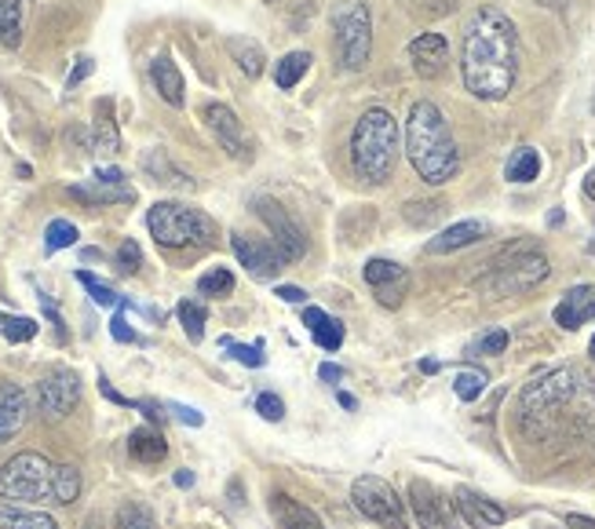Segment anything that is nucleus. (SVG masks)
Instances as JSON below:
<instances>
[{
    "label": "nucleus",
    "mask_w": 595,
    "mask_h": 529,
    "mask_svg": "<svg viewBox=\"0 0 595 529\" xmlns=\"http://www.w3.org/2000/svg\"><path fill=\"white\" fill-rule=\"evenodd\" d=\"M169 409H172V413H176V420L191 423V428H202V423H205V417L197 413V409H191V406H180V402H172Z\"/></svg>",
    "instance_id": "obj_45"
},
{
    "label": "nucleus",
    "mask_w": 595,
    "mask_h": 529,
    "mask_svg": "<svg viewBox=\"0 0 595 529\" xmlns=\"http://www.w3.org/2000/svg\"><path fill=\"white\" fill-rule=\"evenodd\" d=\"M99 391H102V395H107V398H110V402H118V406H136V402H128V398H125V395H118V391H113V387H110V380H107V376H99Z\"/></svg>",
    "instance_id": "obj_49"
},
{
    "label": "nucleus",
    "mask_w": 595,
    "mask_h": 529,
    "mask_svg": "<svg viewBox=\"0 0 595 529\" xmlns=\"http://www.w3.org/2000/svg\"><path fill=\"white\" fill-rule=\"evenodd\" d=\"M147 227L154 234L161 249H205L216 238V223L202 208L180 205V202H158L147 212Z\"/></svg>",
    "instance_id": "obj_7"
},
{
    "label": "nucleus",
    "mask_w": 595,
    "mask_h": 529,
    "mask_svg": "<svg viewBox=\"0 0 595 529\" xmlns=\"http://www.w3.org/2000/svg\"><path fill=\"white\" fill-rule=\"evenodd\" d=\"M139 263H143V252H139V245L128 238L121 241V249H118V267H121V274H136Z\"/></svg>",
    "instance_id": "obj_44"
},
{
    "label": "nucleus",
    "mask_w": 595,
    "mask_h": 529,
    "mask_svg": "<svg viewBox=\"0 0 595 529\" xmlns=\"http://www.w3.org/2000/svg\"><path fill=\"white\" fill-rule=\"evenodd\" d=\"M30 413V402H26V391L19 384H4L0 387V442L15 439L26 423Z\"/></svg>",
    "instance_id": "obj_21"
},
{
    "label": "nucleus",
    "mask_w": 595,
    "mask_h": 529,
    "mask_svg": "<svg viewBox=\"0 0 595 529\" xmlns=\"http://www.w3.org/2000/svg\"><path fill=\"white\" fill-rule=\"evenodd\" d=\"M355 508L366 515L369 522H377L383 529H410V511H405V500L394 493L388 482L377 475H361L351 486Z\"/></svg>",
    "instance_id": "obj_9"
},
{
    "label": "nucleus",
    "mask_w": 595,
    "mask_h": 529,
    "mask_svg": "<svg viewBox=\"0 0 595 529\" xmlns=\"http://www.w3.org/2000/svg\"><path fill=\"white\" fill-rule=\"evenodd\" d=\"M110 333H113V339H118V344H132V339H136L132 325L125 322V314L113 317V322H110Z\"/></svg>",
    "instance_id": "obj_46"
},
{
    "label": "nucleus",
    "mask_w": 595,
    "mask_h": 529,
    "mask_svg": "<svg viewBox=\"0 0 595 529\" xmlns=\"http://www.w3.org/2000/svg\"><path fill=\"white\" fill-rule=\"evenodd\" d=\"M453 391H457L461 402H475V398L486 391V373L483 369H461L457 380H453Z\"/></svg>",
    "instance_id": "obj_38"
},
{
    "label": "nucleus",
    "mask_w": 595,
    "mask_h": 529,
    "mask_svg": "<svg viewBox=\"0 0 595 529\" xmlns=\"http://www.w3.org/2000/svg\"><path fill=\"white\" fill-rule=\"evenodd\" d=\"M278 296H282L285 303H303L307 300V292L296 289V285H278Z\"/></svg>",
    "instance_id": "obj_48"
},
{
    "label": "nucleus",
    "mask_w": 595,
    "mask_h": 529,
    "mask_svg": "<svg viewBox=\"0 0 595 529\" xmlns=\"http://www.w3.org/2000/svg\"><path fill=\"white\" fill-rule=\"evenodd\" d=\"M113 529H158V522H154V511H150L147 504H121Z\"/></svg>",
    "instance_id": "obj_34"
},
{
    "label": "nucleus",
    "mask_w": 595,
    "mask_h": 529,
    "mask_svg": "<svg viewBox=\"0 0 595 529\" xmlns=\"http://www.w3.org/2000/svg\"><path fill=\"white\" fill-rule=\"evenodd\" d=\"M361 274H366V285L372 289V296H377L383 307H399L405 292H410V270L394 260H369Z\"/></svg>",
    "instance_id": "obj_13"
},
{
    "label": "nucleus",
    "mask_w": 595,
    "mask_h": 529,
    "mask_svg": "<svg viewBox=\"0 0 595 529\" xmlns=\"http://www.w3.org/2000/svg\"><path fill=\"white\" fill-rule=\"evenodd\" d=\"M230 245H235V256H238V263L249 270L252 278H274L278 270L285 267L282 260V252L271 249V245H263V241H256V238H245V234H230Z\"/></svg>",
    "instance_id": "obj_15"
},
{
    "label": "nucleus",
    "mask_w": 595,
    "mask_h": 529,
    "mask_svg": "<svg viewBox=\"0 0 595 529\" xmlns=\"http://www.w3.org/2000/svg\"><path fill=\"white\" fill-rule=\"evenodd\" d=\"M143 169L154 175V183H169V186H180V191H194V180L186 172H180L176 164H172L161 150H150L143 158Z\"/></svg>",
    "instance_id": "obj_29"
},
{
    "label": "nucleus",
    "mask_w": 595,
    "mask_h": 529,
    "mask_svg": "<svg viewBox=\"0 0 595 529\" xmlns=\"http://www.w3.org/2000/svg\"><path fill=\"white\" fill-rule=\"evenodd\" d=\"M585 197H588V202H595V169L585 175Z\"/></svg>",
    "instance_id": "obj_52"
},
{
    "label": "nucleus",
    "mask_w": 595,
    "mask_h": 529,
    "mask_svg": "<svg viewBox=\"0 0 595 529\" xmlns=\"http://www.w3.org/2000/svg\"><path fill=\"white\" fill-rule=\"evenodd\" d=\"M0 529H60V522L48 511L15 508V504H0Z\"/></svg>",
    "instance_id": "obj_27"
},
{
    "label": "nucleus",
    "mask_w": 595,
    "mask_h": 529,
    "mask_svg": "<svg viewBox=\"0 0 595 529\" xmlns=\"http://www.w3.org/2000/svg\"><path fill=\"white\" fill-rule=\"evenodd\" d=\"M595 423V376L555 369L519 395V431L530 442H570Z\"/></svg>",
    "instance_id": "obj_1"
},
{
    "label": "nucleus",
    "mask_w": 595,
    "mask_h": 529,
    "mask_svg": "<svg viewBox=\"0 0 595 529\" xmlns=\"http://www.w3.org/2000/svg\"><path fill=\"white\" fill-rule=\"evenodd\" d=\"M588 322H595V285H577L555 303V325H563L574 333V328L588 325Z\"/></svg>",
    "instance_id": "obj_19"
},
{
    "label": "nucleus",
    "mask_w": 595,
    "mask_h": 529,
    "mask_svg": "<svg viewBox=\"0 0 595 529\" xmlns=\"http://www.w3.org/2000/svg\"><path fill=\"white\" fill-rule=\"evenodd\" d=\"M405 158H410L413 172L431 186L450 183L461 172V150L457 139L450 132L446 114L431 99L413 102L410 121H405Z\"/></svg>",
    "instance_id": "obj_3"
},
{
    "label": "nucleus",
    "mask_w": 595,
    "mask_h": 529,
    "mask_svg": "<svg viewBox=\"0 0 595 529\" xmlns=\"http://www.w3.org/2000/svg\"><path fill=\"white\" fill-rule=\"evenodd\" d=\"M0 497L15 504H74L80 497V472L55 464L44 453H19L0 467Z\"/></svg>",
    "instance_id": "obj_4"
},
{
    "label": "nucleus",
    "mask_w": 595,
    "mask_h": 529,
    "mask_svg": "<svg viewBox=\"0 0 595 529\" xmlns=\"http://www.w3.org/2000/svg\"><path fill=\"white\" fill-rule=\"evenodd\" d=\"M340 406H344V409H355V406H358V402H355V395L340 391Z\"/></svg>",
    "instance_id": "obj_54"
},
{
    "label": "nucleus",
    "mask_w": 595,
    "mask_h": 529,
    "mask_svg": "<svg viewBox=\"0 0 595 529\" xmlns=\"http://www.w3.org/2000/svg\"><path fill=\"white\" fill-rule=\"evenodd\" d=\"M566 529H595V519H588V515H566Z\"/></svg>",
    "instance_id": "obj_50"
},
{
    "label": "nucleus",
    "mask_w": 595,
    "mask_h": 529,
    "mask_svg": "<svg viewBox=\"0 0 595 529\" xmlns=\"http://www.w3.org/2000/svg\"><path fill=\"white\" fill-rule=\"evenodd\" d=\"M256 216H260L267 227H271L274 249L282 252L285 263L303 260V252H307V234H303L300 223L289 216V212L274 202V197H256Z\"/></svg>",
    "instance_id": "obj_10"
},
{
    "label": "nucleus",
    "mask_w": 595,
    "mask_h": 529,
    "mask_svg": "<svg viewBox=\"0 0 595 529\" xmlns=\"http://www.w3.org/2000/svg\"><path fill=\"white\" fill-rule=\"evenodd\" d=\"M205 125L213 128V136L224 143V150L230 158H238V161H249V143H245V132H241V121L235 117V110L224 102H208L205 106Z\"/></svg>",
    "instance_id": "obj_16"
},
{
    "label": "nucleus",
    "mask_w": 595,
    "mask_h": 529,
    "mask_svg": "<svg viewBox=\"0 0 595 529\" xmlns=\"http://www.w3.org/2000/svg\"><path fill=\"white\" fill-rule=\"evenodd\" d=\"M271 508H274V519L282 529H325L322 519L307 508V504L285 497V493H278V497L271 500Z\"/></svg>",
    "instance_id": "obj_23"
},
{
    "label": "nucleus",
    "mask_w": 595,
    "mask_h": 529,
    "mask_svg": "<svg viewBox=\"0 0 595 529\" xmlns=\"http://www.w3.org/2000/svg\"><path fill=\"white\" fill-rule=\"evenodd\" d=\"M399 161V125L388 110H369L358 117L351 132V169L361 183H388Z\"/></svg>",
    "instance_id": "obj_5"
},
{
    "label": "nucleus",
    "mask_w": 595,
    "mask_h": 529,
    "mask_svg": "<svg viewBox=\"0 0 595 529\" xmlns=\"http://www.w3.org/2000/svg\"><path fill=\"white\" fill-rule=\"evenodd\" d=\"M505 175L508 183H533L537 175H541V154H537L533 147H519L516 154L508 158Z\"/></svg>",
    "instance_id": "obj_30"
},
{
    "label": "nucleus",
    "mask_w": 595,
    "mask_h": 529,
    "mask_svg": "<svg viewBox=\"0 0 595 529\" xmlns=\"http://www.w3.org/2000/svg\"><path fill=\"white\" fill-rule=\"evenodd\" d=\"M548 270L552 267H548V256L541 249H533V245H511V249H505L489 263L486 274L475 281V289L494 300L519 296V292H530L533 285H541Z\"/></svg>",
    "instance_id": "obj_6"
},
{
    "label": "nucleus",
    "mask_w": 595,
    "mask_h": 529,
    "mask_svg": "<svg viewBox=\"0 0 595 529\" xmlns=\"http://www.w3.org/2000/svg\"><path fill=\"white\" fill-rule=\"evenodd\" d=\"M22 41V0H0V44L19 48Z\"/></svg>",
    "instance_id": "obj_32"
},
{
    "label": "nucleus",
    "mask_w": 595,
    "mask_h": 529,
    "mask_svg": "<svg viewBox=\"0 0 595 529\" xmlns=\"http://www.w3.org/2000/svg\"><path fill=\"white\" fill-rule=\"evenodd\" d=\"M69 245H77V227L69 219H52L48 230H44V249L60 252V249H69Z\"/></svg>",
    "instance_id": "obj_37"
},
{
    "label": "nucleus",
    "mask_w": 595,
    "mask_h": 529,
    "mask_svg": "<svg viewBox=\"0 0 595 529\" xmlns=\"http://www.w3.org/2000/svg\"><path fill=\"white\" fill-rule=\"evenodd\" d=\"M205 317H208V314H205L202 303H194V300H183V303H180V322H183V333L191 336L194 344L205 336Z\"/></svg>",
    "instance_id": "obj_39"
},
{
    "label": "nucleus",
    "mask_w": 595,
    "mask_h": 529,
    "mask_svg": "<svg viewBox=\"0 0 595 529\" xmlns=\"http://www.w3.org/2000/svg\"><path fill=\"white\" fill-rule=\"evenodd\" d=\"M128 453H132L139 464H161L169 453V442L165 434L154 428H139L132 431V439H128Z\"/></svg>",
    "instance_id": "obj_25"
},
{
    "label": "nucleus",
    "mask_w": 595,
    "mask_h": 529,
    "mask_svg": "<svg viewBox=\"0 0 595 529\" xmlns=\"http://www.w3.org/2000/svg\"><path fill=\"white\" fill-rule=\"evenodd\" d=\"M442 216V205H435V202H410L405 205V219L413 223V227H431V223H435Z\"/></svg>",
    "instance_id": "obj_40"
},
{
    "label": "nucleus",
    "mask_w": 595,
    "mask_h": 529,
    "mask_svg": "<svg viewBox=\"0 0 595 529\" xmlns=\"http://www.w3.org/2000/svg\"><path fill=\"white\" fill-rule=\"evenodd\" d=\"M224 347L235 355L241 366H249V369H260L263 366V344H252V347H245V344H235V339H224Z\"/></svg>",
    "instance_id": "obj_41"
},
{
    "label": "nucleus",
    "mask_w": 595,
    "mask_h": 529,
    "mask_svg": "<svg viewBox=\"0 0 595 529\" xmlns=\"http://www.w3.org/2000/svg\"><path fill=\"white\" fill-rule=\"evenodd\" d=\"M91 136H96L99 154H118L121 150V136H118V121H113V102L110 99L96 102V125H91Z\"/></svg>",
    "instance_id": "obj_26"
},
{
    "label": "nucleus",
    "mask_w": 595,
    "mask_h": 529,
    "mask_svg": "<svg viewBox=\"0 0 595 529\" xmlns=\"http://www.w3.org/2000/svg\"><path fill=\"white\" fill-rule=\"evenodd\" d=\"M80 402V380L74 369H52L37 384V413L44 420H63Z\"/></svg>",
    "instance_id": "obj_11"
},
{
    "label": "nucleus",
    "mask_w": 595,
    "mask_h": 529,
    "mask_svg": "<svg viewBox=\"0 0 595 529\" xmlns=\"http://www.w3.org/2000/svg\"><path fill=\"white\" fill-rule=\"evenodd\" d=\"M420 373H439V361H420Z\"/></svg>",
    "instance_id": "obj_55"
},
{
    "label": "nucleus",
    "mask_w": 595,
    "mask_h": 529,
    "mask_svg": "<svg viewBox=\"0 0 595 529\" xmlns=\"http://www.w3.org/2000/svg\"><path fill=\"white\" fill-rule=\"evenodd\" d=\"M69 197H77L85 205H132L136 191L128 186L121 169H99L88 183L69 186Z\"/></svg>",
    "instance_id": "obj_12"
},
{
    "label": "nucleus",
    "mask_w": 595,
    "mask_h": 529,
    "mask_svg": "<svg viewBox=\"0 0 595 529\" xmlns=\"http://www.w3.org/2000/svg\"><path fill=\"white\" fill-rule=\"evenodd\" d=\"M77 281L88 289V296L96 300L99 307H121V303H125V300L118 296V292H113V289L107 285V281H99L96 274H88V270H77Z\"/></svg>",
    "instance_id": "obj_36"
},
{
    "label": "nucleus",
    "mask_w": 595,
    "mask_h": 529,
    "mask_svg": "<svg viewBox=\"0 0 595 529\" xmlns=\"http://www.w3.org/2000/svg\"><path fill=\"white\" fill-rule=\"evenodd\" d=\"M227 52L241 66L245 77H260L263 74L267 58H263V48L256 41H249V37H227Z\"/></svg>",
    "instance_id": "obj_28"
},
{
    "label": "nucleus",
    "mask_w": 595,
    "mask_h": 529,
    "mask_svg": "<svg viewBox=\"0 0 595 529\" xmlns=\"http://www.w3.org/2000/svg\"><path fill=\"white\" fill-rule=\"evenodd\" d=\"M311 52H289L282 63L274 66V85L282 88V91H289V88H296L300 85V77L307 74L311 69Z\"/></svg>",
    "instance_id": "obj_31"
},
{
    "label": "nucleus",
    "mask_w": 595,
    "mask_h": 529,
    "mask_svg": "<svg viewBox=\"0 0 595 529\" xmlns=\"http://www.w3.org/2000/svg\"><path fill=\"white\" fill-rule=\"evenodd\" d=\"M333 26H336V52H340V63L347 69H361L369 63V52H372L369 8L361 4V0H347V4L336 8Z\"/></svg>",
    "instance_id": "obj_8"
},
{
    "label": "nucleus",
    "mask_w": 595,
    "mask_h": 529,
    "mask_svg": "<svg viewBox=\"0 0 595 529\" xmlns=\"http://www.w3.org/2000/svg\"><path fill=\"white\" fill-rule=\"evenodd\" d=\"M91 74V58H77V66H74V74H69V88H77L80 80H85Z\"/></svg>",
    "instance_id": "obj_47"
},
{
    "label": "nucleus",
    "mask_w": 595,
    "mask_h": 529,
    "mask_svg": "<svg viewBox=\"0 0 595 529\" xmlns=\"http://www.w3.org/2000/svg\"><path fill=\"white\" fill-rule=\"evenodd\" d=\"M318 376H322V380H340L344 369H340V366H322V369H318Z\"/></svg>",
    "instance_id": "obj_51"
},
{
    "label": "nucleus",
    "mask_w": 595,
    "mask_h": 529,
    "mask_svg": "<svg viewBox=\"0 0 595 529\" xmlns=\"http://www.w3.org/2000/svg\"><path fill=\"white\" fill-rule=\"evenodd\" d=\"M0 333L8 336V344H30L37 336V322L33 317H22V314H8L0 317Z\"/></svg>",
    "instance_id": "obj_35"
},
{
    "label": "nucleus",
    "mask_w": 595,
    "mask_h": 529,
    "mask_svg": "<svg viewBox=\"0 0 595 529\" xmlns=\"http://www.w3.org/2000/svg\"><path fill=\"white\" fill-rule=\"evenodd\" d=\"M592 252H595V241H592Z\"/></svg>",
    "instance_id": "obj_57"
},
{
    "label": "nucleus",
    "mask_w": 595,
    "mask_h": 529,
    "mask_svg": "<svg viewBox=\"0 0 595 529\" xmlns=\"http://www.w3.org/2000/svg\"><path fill=\"white\" fill-rule=\"evenodd\" d=\"M150 80H154V88H158V96L165 99L169 106H183L186 102V85H183V74H180V66L172 63L169 55H158L154 63H150Z\"/></svg>",
    "instance_id": "obj_22"
},
{
    "label": "nucleus",
    "mask_w": 595,
    "mask_h": 529,
    "mask_svg": "<svg viewBox=\"0 0 595 529\" xmlns=\"http://www.w3.org/2000/svg\"><path fill=\"white\" fill-rule=\"evenodd\" d=\"M489 234V227L483 219H464V223H453L439 234V238L428 241V252L431 256H446V252H457V249H468V245L483 241Z\"/></svg>",
    "instance_id": "obj_20"
},
{
    "label": "nucleus",
    "mask_w": 595,
    "mask_h": 529,
    "mask_svg": "<svg viewBox=\"0 0 595 529\" xmlns=\"http://www.w3.org/2000/svg\"><path fill=\"white\" fill-rule=\"evenodd\" d=\"M453 508H457V515L472 529H497V526H505V508H500L497 500L483 497V493L468 489V486H461L457 493H453Z\"/></svg>",
    "instance_id": "obj_17"
},
{
    "label": "nucleus",
    "mask_w": 595,
    "mask_h": 529,
    "mask_svg": "<svg viewBox=\"0 0 595 529\" xmlns=\"http://www.w3.org/2000/svg\"><path fill=\"white\" fill-rule=\"evenodd\" d=\"M588 355L595 358V336H592V344H588Z\"/></svg>",
    "instance_id": "obj_56"
},
{
    "label": "nucleus",
    "mask_w": 595,
    "mask_h": 529,
    "mask_svg": "<svg viewBox=\"0 0 595 529\" xmlns=\"http://www.w3.org/2000/svg\"><path fill=\"white\" fill-rule=\"evenodd\" d=\"M464 88L483 102H500L519 77V30L500 8H478L461 41Z\"/></svg>",
    "instance_id": "obj_2"
},
{
    "label": "nucleus",
    "mask_w": 595,
    "mask_h": 529,
    "mask_svg": "<svg viewBox=\"0 0 595 529\" xmlns=\"http://www.w3.org/2000/svg\"><path fill=\"white\" fill-rule=\"evenodd\" d=\"M197 292L202 296H230L235 292V274H230L227 267H213L208 274H202V281H197Z\"/></svg>",
    "instance_id": "obj_33"
},
{
    "label": "nucleus",
    "mask_w": 595,
    "mask_h": 529,
    "mask_svg": "<svg viewBox=\"0 0 595 529\" xmlns=\"http://www.w3.org/2000/svg\"><path fill=\"white\" fill-rule=\"evenodd\" d=\"M303 325L311 328L314 344H318L322 350H340L344 344V325L336 322V317H329L322 307H307L303 311Z\"/></svg>",
    "instance_id": "obj_24"
},
{
    "label": "nucleus",
    "mask_w": 595,
    "mask_h": 529,
    "mask_svg": "<svg viewBox=\"0 0 595 529\" xmlns=\"http://www.w3.org/2000/svg\"><path fill=\"white\" fill-rule=\"evenodd\" d=\"M505 347H508V333L505 328H494V333H486L472 350L475 355H505Z\"/></svg>",
    "instance_id": "obj_43"
},
{
    "label": "nucleus",
    "mask_w": 595,
    "mask_h": 529,
    "mask_svg": "<svg viewBox=\"0 0 595 529\" xmlns=\"http://www.w3.org/2000/svg\"><path fill=\"white\" fill-rule=\"evenodd\" d=\"M176 486H180V489H191V486H194V475H191V472H180V475H176Z\"/></svg>",
    "instance_id": "obj_53"
},
{
    "label": "nucleus",
    "mask_w": 595,
    "mask_h": 529,
    "mask_svg": "<svg viewBox=\"0 0 595 529\" xmlns=\"http://www.w3.org/2000/svg\"><path fill=\"white\" fill-rule=\"evenodd\" d=\"M256 413H260L263 420H271V423H278L285 417V402L278 395H271V391H263L260 398H256Z\"/></svg>",
    "instance_id": "obj_42"
},
{
    "label": "nucleus",
    "mask_w": 595,
    "mask_h": 529,
    "mask_svg": "<svg viewBox=\"0 0 595 529\" xmlns=\"http://www.w3.org/2000/svg\"><path fill=\"white\" fill-rule=\"evenodd\" d=\"M410 504L424 529H453V515H457V508H453V500L442 497L435 486H428V482L416 478L410 486Z\"/></svg>",
    "instance_id": "obj_14"
},
{
    "label": "nucleus",
    "mask_w": 595,
    "mask_h": 529,
    "mask_svg": "<svg viewBox=\"0 0 595 529\" xmlns=\"http://www.w3.org/2000/svg\"><path fill=\"white\" fill-rule=\"evenodd\" d=\"M410 63L420 77H428V80H435L446 74V66H450V44L442 33H420V37L410 44Z\"/></svg>",
    "instance_id": "obj_18"
}]
</instances>
